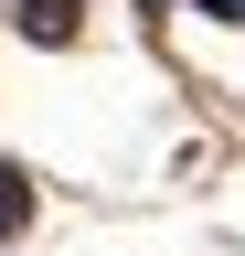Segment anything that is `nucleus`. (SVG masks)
Instances as JSON below:
<instances>
[{"mask_svg":"<svg viewBox=\"0 0 245 256\" xmlns=\"http://www.w3.org/2000/svg\"><path fill=\"white\" fill-rule=\"evenodd\" d=\"M11 32H21V43H75V32H85V0H11Z\"/></svg>","mask_w":245,"mask_h":256,"instance_id":"obj_1","label":"nucleus"},{"mask_svg":"<svg viewBox=\"0 0 245 256\" xmlns=\"http://www.w3.org/2000/svg\"><path fill=\"white\" fill-rule=\"evenodd\" d=\"M11 235H32V171L0 160V246H11Z\"/></svg>","mask_w":245,"mask_h":256,"instance_id":"obj_2","label":"nucleus"},{"mask_svg":"<svg viewBox=\"0 0 245 256\" xmlns=\"http://www.w3.org/2000/svg\"><path fill=\"white\" fill-rule=\"evenodd\" d=\"M149 11H171V0H149Z\"/></svg>","mask_w":245,"mask_h":256,"instance_id":"obj_3","label":"nucleus"}]
</instances>
